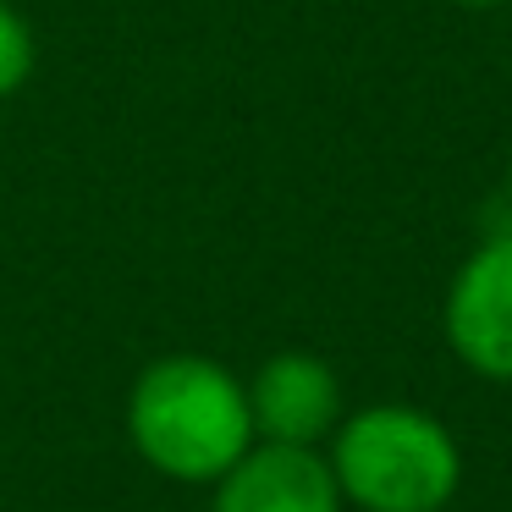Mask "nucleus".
Wrapping results in <instances>:
<instances>
[{
	"mask_svg": "<svg viewBox=\"0 0 512 512\" xmlns=\"http://www.w3.org/2000/svg\"><path fill=\"white\" fill-rule=\"evenodd\" d=\"M127 441L177 485H215L254 446L248 386L204 353H166L127 391Z\"/></svg>",
	"mask_w": 512,
	"mask_h": 512,
	"instance_id": "obj_1",
	"label": "nucleus"
},
{
	"mask_svg": "<svg viewBox=\"0 0 512 512\" xmlns=\"http://www.w3.org/2000/svg\"><path fill=\"white\" fill-rule=\"evenodd\" d=\"M347 507L358 512H446L463 485V446L413 402H369L347 413L325 452Z\"/></svg>",
	"mask_w": 512,
	"mask_h": 512,
	"instance_id": "obj_2",
	"label": "nucleus"
},
{
	"mask_svg": "<svg viewBox=\"0 0 512 512\" xmlns=\"http://www.w3.org/2000/svg\"><path fill=\"white\" fill-rule=\"evenodd\" d=\"M441 331L468 375L512 386V232L485 237L452 270Z\"/></svg>",
	"mask_w": 512,
	"mask_h": 512,
	"instance_id": "obj_3",
	"label": "nucleus"
},
{
	"mask_svg": "<svg viewBox=\"0 0 512 512\" xmlns=\"http://www.w3.org/2000/svg\"><path fill=\"white\" fill-rule=\"evenodd\" d=\"M243 386H248V413H254V441L320 446L347 419L342 375L320 353H303V347L270 353Z\"/></svg>",
	"mask_w": 512,
	"mask_h": 512,
	"instance_id": "obj_4",
	"label": "nucleus"
},
{
	"mask_svg": "<svg viewBox=\"0 0 512 512\" xmlns=\"http://www.w3.org/2000/svg\"><path fill=\"white\" fill-rule=\"evenodd\" d=\"M210 490H215L210 512H342L347 507L320 446L254 441Z\"/></svg>",
	"mask_w": 512,
	"mask_h": 512,
	"instance_id": "obj_5",
	"label": "nucleus"
},
{
	"mask_svg": "<svg viewBox=\"0 0 512 512\" xmlns=\"http://www.w3.org/2000/svg\"><path fill=\"white\" fill-rule=\"evenodd\" d=\"M39 72V39L34 23L17 12L12 0H0V100H12L34 83Z\"/></svg>",
	"mask_w": 512,
	"mask_h": 512,
	"instance_id": "obj_6",
	"label": "nucleus"
},
{
	"mask_svg": "<svg viewBox=\"0 0 512 512\" xmlns=\"http://www.w3.org/2000/svg\"><path fill=\"white\" fill-rule=\"evenodd\" d=\"M446 6H463V12H496V6H512V0H446Z\"/></svg>",
	"mask_w": 512,
	"mask_h": 512,
	"instance_id": "obj_7",
	"label": "nucleus"
},
{
	"mask_svg": "<svg viewBox=\"0 0 512 512\" xmlns=\"http://www.w3.org/2000/svg\"><path fill=\"white\" fill-rule=\"evenodd\" d=\"M507 204H512V155H507Z\"/></svg>",
	"mask_w": 512,
	"mask_h": 512,
	"instance_id": "obj_8",
	"label": "nucleus"
}]
</instances>
